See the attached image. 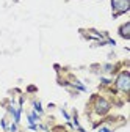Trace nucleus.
<instances>
[{"mask_svg": "<svg viewBox=\"0 0 130 132\" xmlns=\"http://www.w3.org/2000/svg\"><path fill=\"white\" fill-rule=\"evenodd\" d=\"M100 132H108V129H100Z\"/></svg>", "mask_w": 130, "mask_h": 132, "instance_id": "5", "label": "nucleus"}, {"mask_svg": "<svg viewBox=\"0 0 130 132\" xmlns=\"http://www.w3.org/2000/svg\"><path fill=\"white\" fill-rule=\"evenodd\" d=\"M128 31H130V24L127 22V24H124V25L121 27V35H122L124 38H128V36H130Z\"/></svg>", "mask_w": 130, "mask_h": 132, "instance_id": "4", "label": "nucleus"}, {"mask_svg": "<svg viewBox=\"0 0 130 132\" xmlns=\"http://www.w3.org/2000/svg\"><path fill=\"white\" fill-rule=\"evenodd\" d=\"M108 110V104L104 101V99H99L97 101V112L99 113H104V112H107Z\"/></svg>", "mask_w": 130, "mask_h": 132, "instance_id": "3", "label": "nucleus"}, {"mask_svg": "<svg viewBox=\"0 0 130 132\" xmlns=\"http://www.w3.org/2000/svg\"><path fill=\"white\" fill-rule=\"evenodd\" d=\"M111 3H113V8H115L116 14H122V13L128 11V6H130L128 0H111Z\"/></svg>", "mask_w": 130, "mask_h": 132, "instance_id": "1", "label": "nucleus"}, {"mask_svg": "<svg viewBox=\"0 0 130 132\" xmlns=\"http://www.w3.org/2000/svg\"><path fill=\"white\" fill-rule=\"evenodd\" d=\"M116 85H118L121 90L127 91L128 87H130V76H128L127 72H122V74L118 77V80H116Z\"/></svg>", "mask_w": 130, "mask_h": 132, "instance_id": "2", "label": "nucleus"}]
</instances>
